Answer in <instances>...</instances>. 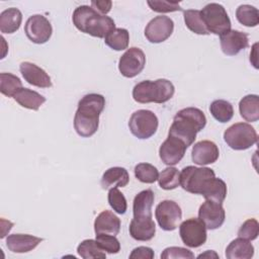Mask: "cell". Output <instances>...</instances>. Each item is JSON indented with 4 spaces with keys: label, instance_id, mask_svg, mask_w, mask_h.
I'll return each instance as SVG.
<instances>
[{
    "label": "cell",
    "instance_id": "cell-7",
    "mask_svg": "<svg viewBox=\"0 0 259 259\" xmlns=\"http://www.w3.org/2000/svg\"><path fill=\"white\" fill-rule=\"evenodd\" d=\"M200 14L209 33L222 35L231 30V20L223 5L209 3L200 10Z\"/></svg>",
    "mask_w": 259,
    "mask_h": 259
},
{
    "label": "cell",
    "instance_id": "cell-30",
    "mask_svg": "<svg viewBox=\"0 0 259 259\" xmlns=\"http://www.w3.org/2000/svg\"><path fill=\"white\" fill-rule=\"evenodd\" d=\"M130 41V33L125 28H115L104 37V42L114 51H122L127 49Z\"/></svg>",
    "mask_w": 259,
    "mask_h": 259
},
{
    "label": "cell",
    "instance_id": "cell-29",
    "mask_svg": "<svg viewBox=\"0 0 259 259\" xmlns=\"http://www.w3.org/2000/svg\"><path fill=\"white\" fill-rule=\"evenodd\" d=\"M77 253L84 259H104L106 257L105 252L93 239L82 241L77 247Z\"/></svg>",
    "mask_w": 259,
    "mask_h": 259
},
{
    "label": "cell",
    "instance_id": "cell-34",
    "mask_svg": "<svg viewBox=\"0 0 259 259\" xmlns=\"http://www.w3.org/2000/svg\"><path fill=\"white\" fill-rule=\"evenodd\" d=\"M22 88L20 79L11 73L0 74V91L7 97H14V95Z\"/></svg>",
    "mask_w": 259,
    "mask_h": 259
},
{
    "label": "cell",
    "instance_id": "cell-12",
    "mask_svg": "<svg viewBox=\"0 0 259 259\" xmlns=\"http://www.w3.org/2000/svg\"><path fill=\"white\" fill-rule=\"evenodd\" d=\"M146 65L144 52L136 47L130 48L118 61V70L126 78H134L139 75Z\"/></svg>",
    "mask_w": 259,
    "mask_h": 259
},
{
    "label": "cell",
    "instance_id": "cell-9",
    "mask_svg": "<svg viewBox=\"0 0 259 259\" xmlns=\"http://www.w3.org/2000/svg\"><path fill=\"white\" fill-rule=\"evenodd\" d=\"M179 235L184 245L190 248H197L206 241V228L204 224L195 218L188 219L179 226Z\"/></svg>",
    "mask_w": 259,
    "mask_h": 259
},
{
    "label": "cell",
    "instance_id": "cell-18",
    "mask_svg": "<svg viewBox=\"0 0 259 259\" xmlns=\"http://www.w3.org/2000/svg\"><path fill=\"white\" fill-rule=\"evenodd\" d=\"M220 156L218 146L211 141H200L196 143L191 152V159L197 165H208L214 163Z\"/></svg>",
    "mask_w": 259,
    "mask_h": 259
},
{
    "label": "cell",
    "instance_id": "cell-35",
    "mask_svg": "<svg viewBox=\"0 0 259 259\" xmlns=\"http://www.w3.org/2000/svg\"><path fill=\"white\" fill-rule=\"evenodd\" d=\"M158 182L162 189H175L180 185V172L175 167H167L159 174Z\"/></svg>",
    "mask_w": 259,
    "mask_h": 259
},
{
    "label": "cell",
    "instance_id": "cell-24",
    "mask_svg": "<svg viewBox=\"0 0 259 259\" xmlns=\"http://www.w3.org/2000/svg\"><path fill=\"white\" fill-rule=\"evenodd\" d=\"M254 255V247L249 240L237 238L233 240L226 248V257L228 259H250Z\"/></svg>",
    "mask_w": 259,
    "mask_h": 259
},
{
    "label": "cell",
    "instance_id": "cell-19",
    "mask_svg": "<svg viewBox=\"0 0 259 259\" xmlns=\"http://www.w3.org/2000/svg\"><path fill=\"white\" fill-rule=\"evenodd\" d=\"M41 241V238L28 234H12L7 237L6 246L13 253H26L33 250Z\"/></svg>",
    "mask_w": 259,
    "mask_h": 259
},
{
    "label": "cell",
    "instance_id": "cell-26",
    "mask_svg": "<svg viewBox=\"0 0 259 259\" xmlns=\"http://www.w3.org/2000/svg\"><path fill=\"white\" fill-rule=\"evenodd\" d=\"M13 98L22 107L32 110H37L46 102V97L36 91L23 87L14 95Z\"/></svg>",
    "mask_w": 259,
    "mask_h": 259
},
{
    "label": "cell",
    "instance_id": "cell-39",
    "mask_svg": "<svg viewBox=\"0 0 259 259\" xmlns=\"http://www.w3.org/2000/svg\"><path fill=\"white\" fill-rule=\"evenodd\" d=\"M259 235V224L255 219H249L243 223L238 231L240 238L252 241L257 239Z\"/></svg>",
    "mask_w": 259,
    "mask_h": 259
},
{
    "label": "cell",
    "instance_id": "cell-11",
    "mask_svg": "<svg viewBox=\"0 0 259 259\" xmlns=\"http://www.w3.org/2000/svg\"><path fill=\"white\" fill-rule=\"evenodd\" d=\"M24 32L29 40L41 45L51 38L53 28L47 17L40 14H34L26 20Z\"/></svg>",
    "mask_w": 259,
    "mask_h": 259
},
{
    "label": "cell",
    "instance_id": "cell-5",
    "mask_svg": "<svg viewBox=\"0 0 259 259\" xmlns=\"http://www.w3.org/2000/svg\"><path fill=\"white\" fill-rule=\"evenodd\" d=\"M214 177L210 168L187 166L180 172V185L187 192L202 195Z\"/></svg>",
    "mask_w": 259,
    "mask_h": 259
},
{
    "label": "cell",
    "instance_id": "cell-37",
    "mask_svg": "<svg viewBox=\"0 0 259 259\" xmlns=\"http://www.w3.org/2000/svg\"><path fill=\"white\" fill-rule=\"evenodd\" d=\"M107 199H108L109 205L115 212H117L119 214L125 213L126 208H127L126 199H125L124 195L117 189V187L109 189Z\"/></svg>",
    "mask_w": 259,
    "mask_h": 259
},
{
    "label": "cell",
    "instance_id": "cell-31",
    "mask_svg": "<svg viewBox=\"0 0 259 259\" xmlns=\"http://www.w3.org/2000/svg\"><path fill=\"white\" fill-rule=\"evenodd\" d=\"M183 15H184V22L189 30H191L196 34H203V35L209 34L202 20L200 10L187 9L183 11Z\"/></svg>",
    "mask_w": 259,
    "mask_h": 259
},
{
    "label": "cell",
    "instance_id": "cell-1",
    "mask_svg": "<svg viewBox=\"0 0 259 259\" xmlns=\"http://www.w3.org/2000/svg\"><path fill=\"white\" fill-rule=\"evenodd\" d=\"M104 106L105 98L101 94L90 93L80 99L74 116V128L80 137L89 138L97 132Z\"/></svg>",
    "mask_w": 259,
    "mask_h": 259
},
{
    "label": "cell",
    "instance_id": "cell-38",
    "mask_svg": "<svg viewBox=\"0 0 259 259\" xmlns=\"http://www.w3.org/2000/svg\"><path fill=\"white\" fill-rule=\"evenodd\" d=\"M95 240L104 252L109 254H116L120 250V243L113 235L97 234Z\"/></svg>",
    "mask_w": 259,
    "mask_h": 259
},
{
    "label": "cell",
    "instance_id": "cell-36",
    "mask_svg": "<svg viewBox=\"0 0 259 259\" xmlns=\"http://www.w3.org/2000/svg\"><path fill=\"white\" fill-rule=\"evenodd\" d=\"M135 176L143 183H154L158 180L159 172L150 163H140L135 167Z\"/></svg>",
    "mask_w": 259,
    "mask_h": 259
},
{
    "label": "cell",
    "instance_id": "cell-8",
    "mask_svg": "<svg viewBox=\"0 0 259 259\" xmlns=\"http://www.w3.org/2000/svg\"><path fill=\"white\" fill-rule=\"evenodd\" d=\"M157 115L147 109H140L135 111L128 121L131 133L141 140H146L155 135L158 128Z\"/></svg>",
    "mask_w": 259,
    "mask_h": 259
},
{
    "label": "cell",
    "instance_id": "cell-43",
    "mask_svg": "<svg viewBox=\"0 0 259 259\" xmlns=\"http://www.w3.org/2000/svg\"><path fill=\"white\" fill-rule=\"evenodd\" d=\"M112 6V2L109 0H92L91 7L94 8L96 11L98 10L102 14H106L110 11Z\"/></svg>",
    "mask_w": 259,
    "mask_h": 259
},
{
    "label": "cell",
    "instance_id": "cell-27",
    "mask_svg": "<svg viewBox=\"0 0 259 259\" xmlns=\"http://www.w3.org/2000/svg\"><path fill=\"white\" fill-rule=\"evenodd\" d=\"M241 116L246 121L255 122L259 119V98L256 94H249L239 102Z\"/></svg>",
    "mask_w": 259,
    "mask_h": 259
},
{
    "label": "cell",
    "instance_id": "cell-4",
    "mask_svg": "<svg viewBox=\"0 0 259 259\" xmlns=\"http://www.w3.org/2000/svg\"><path fill=\"white\" fill-rule=\"evenodd\" d=\"M174 92V85L167 79L145 80L135 85L133 97L139 103H164L173 97Z\"/></svg>",
    "mask_w": 259,
    "mask_h": 259
},
{
    "label": "cell",
    "instance_id": "cell-41",
    "mask_svg": "<svg viewBox=\"0 0 259 259\" xmlns=\"http://www.w3.org/2000/svg\"><path fill=\"white\" fill-rule=\"evenodd\" d=\"M147 3L153 11L159 12V13L182 11V8L178 2H170V1L162 0V1H148Z\"/></svg>",
    "mask_w": 259,
    "mask_h": 259
},
{
    "label": "cell",
    "instance_id": "cell-14",
    "mask_svg": "<svg viewBox=\"0 0 259 259\" xmlns=\"http://www.w3.org/2000/svg\"><path fill=\"white\" fill-rule=\"evenodd\" d=\"M198 219L208 230H215L222 227L226 219V212L222 203L205 200L198 209Z\"/></svg>",
    "mask_w": 259,
    "mask_h": 259
},
{
    "label": "cell",
    "instance_id": "cell-28",
    "mask_svg": "<svg viewBox=\"0 0 259 259\" xmlns=\"http://www.w3.org/2000/svg\"><path fill=\"white\" fill-rule=\"evenodd\" d=\"M209 111L213 118L222 123L230 121L234 115L233 105L229 101L223 99L212 101L209 106Z\"/></svg>",
    "mask_w": 259,
    "mask_h": 259
},
{
    "label": "cell",
    "instance_id": "cell-42",
    "mask_svg": "<svg viewBox=\"0 0 259 259\" xmlns=\"http://www.w3.org/2000/svg\"><path fill=\"white\" fill-rule=\"evenodd\" d=\"M155 256L154 251L150 247L140 246L135 248L130 254L131 259H153Z\"/></svg>",
    "mask_w": 259,
    "mask_h": 259
},
{
    "label": "cell",
    "instance_id": "cell-15",
    "mask_svg": "<svg viewBox=\"0 0 259 259\" xmlns=\"http://www.w3.org/2000/svg\"><path fill=\"white\" fill-rule=\"evenodd\" d=\"M187 148L188 147L182 141L168 135V138L160 146V159L166 165H176L184 157Z\"/></svg>",
    "mask_w": 259,
    "mask_h": 259
},
{
    "label": "cell",
    "instance_id": "cell-22",
    "mask_svg": "<svg viewBox=\"0 0 259 259\" xmlns=\"http://www.w3.org/2000/svg\"><path fill=\"white\" fill-rule=\"evenodd\" d=\"M155 195L151 189H146L139 192L133 203L134 219H149L152 218V206Z\"/></svg>",
    "mask_w": 259,
    "mask_h": 259
},
{
    "label": "cell",
    "instance_id": "cell-3",
    "mask_svg": "<svg viewBox=\"0 0 259 259\" xmlns=\"http://www.w3.org/2000/svg\"><path fill=\"white\" fill-rule=\"evenodd\" d=\"M74 25L81 32L95 37H105L115 29V23L109 16L100 14L88 5L77 7L72 15Z\"/></svg>",
    "mask_w": 259,
    "mask_h": 259
},
{
    "label": "cell",
    "instance_id": "cell-10",
    "mask_svg": "<svg viewBox=\"0 0 259 259\" xmlns=\"http://www.w3.org/2000/svg\"><path fill=\"white\" fill-rule=\"evenodd\" d=\"M155 217L162 230L173 231L182 219V210L175 201L166 199L156 206Z\"/></svg>",
    "mask_w": 259,
    "mask_h": 259
},
{
    "label": "cell",
    "instance_id": "cell-16",
    "mask_svg": "<svg viewBox=\"0 0 259 259\" xmlns=\"http://www.w3.org/2000/svg\"><path fill=\"white\" fill-rule=\"evenodd\" d=\"M220 42L222 51L227 56H235L242 50H245L249 46L248 34L240 31L231 29L228 32L220 35Z\"/></svg>",
    "mask_w": 259,
    "mask_h": 259
},
{
    "label": "cell",
    "instance_id": "cell-13",
    "mask_svg": "<svg viewBox=\"0 0 259 259\" xmlns=\"http://www.w3.org/2000/svg\"><path fill=\"white\" fill-rule=\"evenodd\" d=\"M174 29L173 20L164 15L156 16L149 21L145 28V36L152 44L165 41L172 34Z\"/></svg>",
    "mask_w": 259,
    "mask_h": 259
},
{
    "label": "cell",
    "instance_id": "cell-23",
    "mask_svg": "<svg viewBox=\"0 0 259 259\" xmlns=\"http://www.w3.org/2000/svg\"><path fill=\"white\" fill-rule=\"evenodd\" d=\"M130 181L127 171L122 167H111L107 169L101 178L100 184L102 189H110L114 187H124Z\"/></svg>",
    "mask_w": 259,
    "mask_h": 259
},
{
    "label": "cell",
    "instance_id": "cell-40",
    "mask_svg": "<svg viewBox=\"0 0 259 259\" xmlns=\"http://www.w3.org/2000/svg\"><path fill=\"white\" fill-rule=\"evenodd\" d=\"M161 259H193L194 254L186 248L168 247L161 253Z\"/></svg>",
    "mask_w": 259,
    "mask_h": 259
},
{
    "label": "cell",
    "instance_id": "cell-17",
    "mask_svg": "<svg viewBox=\"0 0 259 259\" xmlns=\"http://www.w3.org/2000/svg\"><path fill=\"white\" fill-rule=\"evenodd\" d=\"M19 70L24 80L32 86L39 88H50L53 85L49 74L33 63L22 62L19 66Z\"/></svg>",
    "mask_w": 259,
    "mask_h": 259
},
{
    "label": "cell",
    "instance_id": "cell-33",
    "mask_svg": "<svg viewBox=\"0 0 259 259\" xmlns=\"http://www.w3.org/2000/svg\"><path fill=\"white\" fill-rule=\"evenodd\" d=\"M202 196L207 199L218 203H223L227 196V185L221 178L214 177L211 183L208 185Z\"/></svg>",
    "mask_w": 259,
    "mask_h": 259
},
{
    "label": "cell",
    "instance_id": "cell-25",
    "mask_svg": "<svg viewBox=\"0 0 259 259\" xmlns=\"http://www.w3.org/2000/svg\"><path fill=\"white\" fill-rule=\"evenodd\" d=\"M22 14L19 9L11 7L0 14V30L2 33H13L19 29Z\"/></svg>",
    "mask_w": 259,
    "mask_h": 259
},
{
    "label": "cell",
    "instance_id": "cell-32",
    "mask_svg": "<svg viewBox=\"0 0 259 259\" xmlns=\"http://www.w3.org/2000/svg\"><path fill=\"white\" fill-rule=\"evenodd\" d=\"M238 21L248 27L257 26L259 23V11L254 6L244 4L240 5L236 10Z\"/></svg>",
    "mask_w": 259,
    "mask_h": 259
},
{
    "label": "cell",
    "instance_id": "cell-45",
    "mask_svg": "<svg viewBox=\"0 0 259 259\" xmlns=\"http://www.w3.org/2000/svg\"><path fill=\"white\" fill-rule=\"evenodd\" d=\"M206 256H207V257H209V256H210V257H211V256H213V257H217V258L219 257V256H218V255H217V254H215L213 251H206V253L198 255V258H201V257H206Z\"/></svg>",
    "mask_w": 259,
    "mask_h": 259
},
{
    "label": "cell",
    "instance_id": "cell-44",
    "mask_svg": "<svg viewBox=\"0 0 259 259\" xmlns=\"http://www.w3.org/2000/svg\"><path fill=\"white\" fill-rule=\"evenodd\" d=\"M257 46H258V44L256 42V44H254L253 45V50H252V52L250 53V62L252 63V65L256 68V69H258V61H257Z\"/></svg>",
    "mask_w": 259,
    "mask_h": 259
},
{
    "label": "cell",
    "instance_id": "cell-6",
    "mask_svg": "<svg viewBox=\"0 0 259 259\" xmlns=\"http://www.w3.org/2000/svg\"><path fill=\"white\" fill-rule=\"evenodd\" d=\"M255 128L247 122H237L228 127L224 133V140L227 145L237 151L247 150L257 143Z\"/></svg>",
    "mask_w": 259,
    "mask_h": 259
},
{
    "label": "cell",
    "instance_id": "cell-20",
    "mask_svg": "<svg viewBox=\"0 0 259 259\" xmlns=\"http://www.w3.org/2000/svg\"><path fill=\"white\" fill-rule=\"evenodd\" d=\"M130 235L137 241H149L154 238L156 225L152 218L133 219L130 224Z\"/></svg>",
    "mask_w": 259,
    "mask_h": 259
},
{
    "label": "cell",
    "instance_id": "cell-2",
    "mask_svg": "<svg viewBox=\"0 0 259 259\" xmlns=\"http://www.w3.org/2000/svg\"><path fill=\"white\" fill-rule=\"evenodd\" d=\"M206 124V117L202 110L196 107H186L179 110L173 118L169 128V136L182 141L187 147L196 139V134Z\"/></svg>",
    "mask_w": 259,
    "mask_h": 259
},
{
    "label": "cell",
    "instance_id": "cell-21",
    "mask_svg": "<svg viewBox=\"0 0 259 259\" xmlns=\"http://www.w3.org/2000/svg\"><path fill=\"white\" fill-rule=\"evenodd\" d=\"M120 230V220L110 210L100 212L94 222L95 234H109L116 236Z\"/></svg>",
    "mask_w": 259,
    "mask_h": 259
}]
</instances>
